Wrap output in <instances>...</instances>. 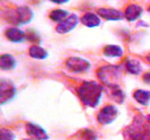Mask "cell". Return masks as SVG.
<instances>
[{
  "label": "cell",
  "instance_id": "cell-1",
  "mask_svg": "<svg viewBox=\"0 0 150 140\" xmlns=\"http://www.w3.org/2000/svg\"><path fill=\"white\" fill-rule=\"evenodd\" d=\"M103 87L97 81H84L77 88V95L82 103L89 107H96L103 97Z\"/></svg>",
  "mask_w": 150,
  "mask_h": 140
},
{
  "label": "cell",
  "instance_id": "cell-2",
  "mask_svg": "<svg viewBox=\"0 0 150 140\" xmlns=\"http://www.w3.org/2000/svg\"><path fill=\"white\" fill-rule=\"evenodd\" d=\"M98 77L101 83L106 86L115 88L118 87V81L121 79V69L117 65H105L98 70Z\"/></svg>",
  "mask_w": 150,
  "mask_h": 140
},
{
  "label": "cell",
  "instance_id": "cell-3",
  "mask_svg": "<svg viewBox=\"0 0 150 140\" xmlns=\"http://www.w3.org/2000/svg\"><path fill=\"white\" fill-rule=\"evenodd\" d=\"M8 15H9V18H7V20L16 26L26 25L28 23H31L33 17H34L33 10L28 6L17 7L16 9L11 10L10 14H8Z\"/></svg>",
  "mask_w": 150,
  "mask_h": 140
},
{
  "label": "cell",
  "instance_id": "cell-4",
  "mask_svg": "<svg viewBox=\"0 0 150 140\" xmlns=\"http://www.w3.org/2000/svg\"><path fill=\"white\" fill-rule=\"evenodd\" d=\"M0 86V104L6 105L11 102L16 96V86L8 79H1Z\"/></svg>",
  "mask_w": 150,
  "mask_h": 140
},
{
  "label": "cell",
  "instance_id": "cell-5",
  "mask_svg": "<svg viewBox=\"0 0 150 140\" xmlns=\"http://www.w3.org/2000/svg\"><path fill=\"white\" fill-rule=\"evenodd\" d=\"M90 62L80 56H72L67 59L66 61V68L75 74H81V72H86L90 69Z\"/></svg>",
  "mask_w": 150,
  "mask_h": 140
},
{
  "label": "cell",
  "instance_id": "cell-6",
  "mask_svg": "<svg viewBox=\"0 0 150 140\" xmlns=\"http://www.w3.org/2000/svg\"><path fill=\"white\" fill-rule=\"evenodd\" d=\"M118 116V109L115 105H107L100 110V112L97 115V120L100 124L106 125L109 124L116 120V118Z\"/></svg>",
  "mask_w": 150,
  "mask_h": 140
},
{
  "label": "cell",
  "instance_id": "cell-7",
  "mask_svg": "<svg viewBox=\"0 0 150 140\" xmlns=\"http://www.w3.org/2000/svg\"><path fill=\"white\" fill-rule=\"evenodd\" d=\"M79 24V17L76 14H69V16L63 20L62 23H59L56 27V32L58 34H66L69 33L74 29Z\"/></svg>",
  "mask_w": 150,
  "mask_h": 140
},
{
  "label": "cell",
  "instance_id": "cell-8",
  "mask_svg": "<svg viewBox=\"0 0 150 140\" xmlns=\"http://www.w3.org/2000/svg\"><path fill=\"white\" fill-rule=\"evenodd\" d=\"M25 130L28 136L33 137L34 139L37 140H48L49 139V136L46 132V130L39 125L37 123H33V122H28L25 124Z\"/></svg>",
  "mask_w": 150,
  "mask_h": 140
},
{
  "label": "cell",
  "instance_id": "cell-9",
  "mask_svg": "<svg viewBox=\"0 0 150 140\" xmlns=\"http://www.w3.org/2000/svg\"><path fill=\"white\" fill-rule=\"evenodd\" d=\"M131 138L133 140H150V130L142 123L135 122L131 127Z\"/></svg>",
  "mask_w": 150,
  "mask_h": 140
},
{
  "label": "cell",
  "instance_id": "cell-10",
  "mask_svg": "<svg viewBox=\"0 0 150 140\" xmlns=\"http://www.w3.org/2000/svg\"><path fill=\"white\" fill-rule=\"evenodd\" d=\"M98 15L105 20L109 22H116V20H122L125 16L124 13L117 9H110V8H99L98 9Z\"/></svg>",
  "mask_w": 150,
  "mask_h": 140
},
{
  "label": "cell",
  "instance_id": "cell-11",
  "mask_svg": "<svg viewBox=\"0 0 150 140\" xmlns=\"http://www.w3.org/2000/svg\"><path fill=\"white\" fill-rule=\"evenodd\" d=\"M5 36L13 43H22L26 38V34L18 27H11L6 29Z\"/></svg>",
  "mask_w": 150,
  "mask_h": 140
},
{
  "label": "cell",
  "instance_id": "cell-12",
  "mask_svg": "<svg viewBox=\"0 0 150 140\" xmlns=\"http://www.w3.org/2000/svg\"><path fill=\"white\" fill-rule=\"evenodd\" d=\"M142 11H143V9L141 6L132 3V5L126 7V9L124 11V16L129 22H135L137 19H139L141 17Z\"/></svg>",
  "mask_w": 150,
  "mask_h": 140
},
{
  "label": "cell",
  "instance_id": "cell-13",
  "mask_svg": "<svg viewBox=\"0 0 150 140\" xmlns=\"http://www.w3.org/2000/svg\"><path fill=\"white\" fill-rule=\"evenodd\" d=\"M81 23H82L84 26H86V27L93 28V27L100 26L101 19H100V16L97 15V14H93V13H85L84 15L81 17Z\"/></svg>",
  "mask_w": 150,
  "mask_h": 140
},
{
  "label": "cell",
  "instance_id": "cell-14",
  "mask_svg": "<svg viewBox=\"0 0 150 140\" xmlns=\"http://www.w3.org/2000/svg\"><path fill=\"white\" fill-rule=\"evenodd\" d=\"M16 65H17V61L11 54L6 53V54H2L1 58H0V68H1V70H5V71L6 70H11V69H14L16 67Z\"/></svg>",
  "mask_w": 150,
  "mask_h": 140
},
{
  "label": "cell",
  "instance_id": "cell-15",
  "mask_svg": "<svg viewBox=\"0 0 150 140\" xmlns=\"http://www.w3.org/2000/svg\"><path fill=\"white\" fill-rule=\"evenodd\" d=\"M125 69L131 75H139L142 70L141 62L137 59H127L125 61Z\"/></svg>",
  "mask_w": 150,
  "mask_h": 140
},
{
  "label": "cell",
  "instance_id": "cell-16",
  "mask_svg": "<svg viewBox=\"0 0 150 140\" xmlns=\"http://www.w3.org/2000/svg\"><path fill=\"white\" fill-rule=\"evenodd\" d=\"M103 56L108 58H121L123 56V49L120 45L109 44L103 47Z\"/></svg>",
  "mask_w": 150,
  "mask_h": 140
},
{
  "label": "cell",
  "instance_id": "cell-17",
  "mask_svg": "<svg viewBox=\"0 0 150 140\" xmlns=\"http://www.w3.org/2000/svg\"><path fill=\"white\" fill-rule=\"evenodd\" d=\"M133 97L141 105H148L150 103V92L144 89H138L133 94Z\"/></svg>",
  "mask_w": 150,
  "mask_h": 140
},
{
  "label": "cell",
  "instance_id": "cell-18",
  "mask_svg": "<svg viewBox=\"0 0 150 140\" xmlns=\"http://www.w3.org/2000/svg\"><path fill=\"white\" fill-rule=\"evenodd\" d=\"M28 54L31 58L37 59V60H43L48 56V52L43 47H39V45H32L28 50Z\"/></svg>",
  "mask_w": 150,
  "mask_h": 140
},
{
  "label": "cell",
  "instance_id": "cell-19",
  "mask_svg": "<svg viewBox=\"0 0 150 140\" xmlns=\"http://www.w3.org/2000/svg\"><path fill=\"white\" fill-rule=\"evenodd\" d=\"M68 11L64 9H55L49 14V17L51 20L56 22V23H62L63 20H65L68 17Z\"/></svg>",
  "mask_w": 150,
  "mask_h": 140
},
{
  "label": "cell",
  "instance_id": "cell-20",
  "mask_svg": "<svg viewBox=\"0 0 150 140\" xmlns=\"http://www.w3.org/2000/svg\"><path fill=\"white\" fill-rule=\"evenodd\" d=\"M110 97H112V100L115 102L122 104L124 102V98H125V95L123 93V91L120 88V87H115V88H112V95Z\"/></svg>",
  "mask_w": 150,
  "mask_h": 140
},
{
  "label": "cell",
  "instance_id": "cell-21",
  "mask_svg": "<svg viewBox=\"0 0 150 140\" xmlns=\"http://www.w3.org/2000/svg\"><path fill=\"white\" fill-rule=\"evenodd\" d=\"M0 140H15V134L9 129L2 128L0 130Z\"/></svg>",
  "mask_w": 150,
  "mask_h": 140
},
{
  "label": "cell",
  "instance_id": "cell-22",
  "mask_svg": "<svg viewBox=\"0 0 150 140\" xmlns=\"http://www.w3.org/2000/svg\"><path fill=\"white\" fill-rule=\"evenodd\" d=\"M81 136L84 140H97V134L90 129H84L81 131Z\"/></svg>",
  "mask_w": 150,
  "mask_h": 140
},
{
  "label": "cell",
  "instance_id": "cell-23",
  "mask_svg": "<svg viewBox=\"0 0 150 140\" xmlns=\"http://www.w3.org/2000/svg\"><path fill=\"white\" fill-rule=\"evenodd\" d=\"M143 81H144L146 84L150 85V71L143 75Z\"/></svg>",
  "mask_w": 150,
  "mask_h": 140
},
{
  "label": "cell",
  "instance_id": "cell-24",
  "mask_svg": "<svg viewBox=\"0 0 150 140\" xmlns=\"http://www.w3.org/2000/svg\"><path fill=\"white\" fill-rule=\"evenodd\" d=\"M50 1L54 3H57V5H63V3H67L69 0H50Z\"/></svg>",
  "mask_w": 150,
  "mask_h": 140
},
{
  "label": "cell",
  "instance_id": "cell-25",
  "mask_svg": "<svg viewBox=\"0 0 150 140\" xmlns=\"http://www.w3.org/2000/svg\"><path fill=\"white\" fill-rule=\"evenodd\" d=\"M147 61L150 63V54H148V56H147Z\"/></svg>",
  "mask_w": 150,
  "mask_h": 140
},
{
  "label": "cell",
  "instance_id": "cell-26",
  "mask_svg": "<svg viewBox=\"0 0 150 140\" xmlns=\"http://www.w3.org/2000/svg\"><path fill=\"white\" fill-rule=\"evenodd\" d=\"M147 121H148V122L150 123V114L148 115V116H147Z\"/></svg>",
  "mask_w": 150,
  "mask_h": 140
},
{
  "label": "cell",
  "instance_id": "cell-27",
  "mask_svg": "<svg viewBox=\"0 0 150 140\" xmlns=\"http://www.w3.org/2000/svg\"><path fill=\"white\" fill-rule=\"evenodd\" d=\"M24 140H33V139H24Z\"/></svg>",
  "mask_w": 150,
  "mask_h": 140
},
{
  "label": "cell",
  "instance_id": "cell-28",
  "mask_svg": "<svg viewBox=\"0 0 150 140\" xmlns=\"http://www.w3.org/2000/svg\"><path fill=\"white\" fill-rule=\"evenodd\" d=\"M148 10H149V13H150V7H149V9H148Z\"/></svg>",
  "mask_w": 150,
  "mask_h": 140
}]
</instances>
